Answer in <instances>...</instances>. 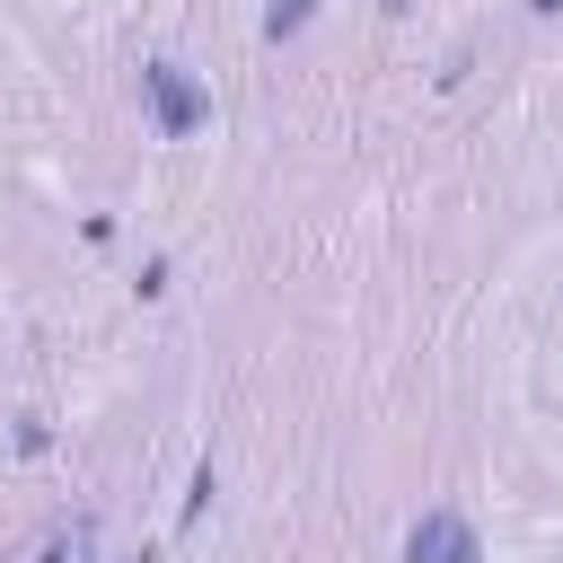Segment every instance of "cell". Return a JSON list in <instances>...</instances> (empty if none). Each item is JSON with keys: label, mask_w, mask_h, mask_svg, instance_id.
Returning a JSON list of instances; mask_svg holds the SVG:
<instances>
[{"label": "cell", "mask_w": 563, "mask_h": 563, "mask_svg": "<svg viewBox=\"0 0 563 563\" xmlns=\"http://www.w3.org/2000/svg\"><path fill=\"white\" fill-rule=\"evenodd\" d=\"M141 97H150V123H158L167 141L202 132V114H211V97L194 88V70H185V62H141Z\"/></svg>", "instance_id": "obj_1"}, {"label": "cell", "mask_w": 563, "mask_h": 563, "mask_svg": "<svg viewBox=\"0 0 563 563\" xmlns=\"http://www.w3.org/2000/svg\"><path fill=\"white\" fill-rule=\"evenodd\" d=\"M405 563H484V545H475V528L457 510H422L405 528Z\"/></svg>", "instance_id": "obj_2"}, {"label": "cell", "mask_w": 563, "mask_h": 563, "mask_svg": "<svg viewBox=\"0 0 563 563\" xmlns=\"http://www.w3.org/2000/svg\"><path fill=\"white\" fill-rule=\"evenodd\" d=\"M35 563H97V519H62V528L35 545Z\"/></svg>", "instance_id": "obj_3"}, {"label": "cell", "mask_w": 563, "mask_h": 563, "mask_svg": "<svg viewBox=\"0 0 563 563\" xmlns=\"http://www.w3.org/2000/svg\"><path fill=\"white\" fill-rule=\"evenodd\" d=\"M317 9H325V0H273V9H264V35H273V44H290V35H299Z\"/></svg>", "instance_id": "obj_4"}, {"label": "cell", "mask_w": 563, "mask_h": 563, "mask_svg": "<svg viewBox=\"0 0 563 563\" xmlns=\"http://www.w3.org/2000/svg\"><path fill=\"white\" fill-rule=\"evenodd\" d=\"M211 493H220V475H211V457L194 466V484H185V501H176V528H194L202 510H211Z\"/></svg>", "instance_id": "obj_5"}, {"label": "cell", "mask_w": 563, "mask_h": 563, "mask_svg": "<svg viewBox=\"0 0 563 563\" xmlns=\"http://www.w3.org/2000/svg\"><path fill=\"white\" fill-rule=\"evenodd\" d=\"M528 9H545V18H563V0H528Z\"/></svg>", "instance_id": "obj_6"}]
</instances>
